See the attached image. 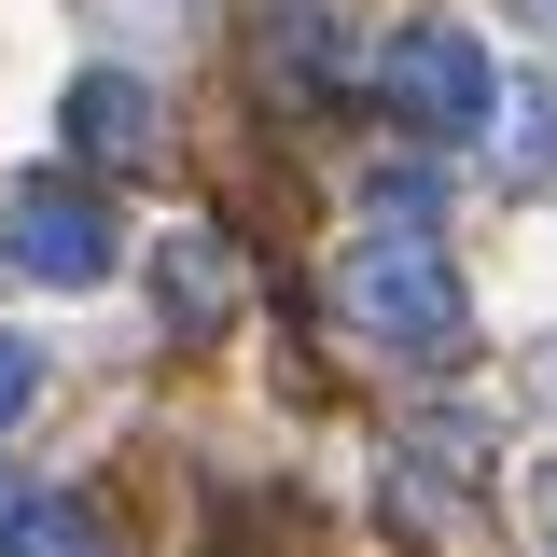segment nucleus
<instances>
[{
  "label": "nucleus",
  "instance_id": "39448f33",
  "mask_svg": "<svg viewBox=\"0 0 557 557\" xmlns=\"http://www.w3.org/2000/svg\"><path fill=\"white\" fill-rule=\"evenodd\" d=\"M153 307H168V335H223V321H237V251L182 223V237L153 251Z\"/></svg>",
  "mask_w": 557,
  "mask_h": 557
},
{
  "label": "nucleus",
  "instance_id": "f257e3e1",
  "mask_svg": "<svg viewBox=\"0 0 557 557\" xmlns=\"http://www.w3.org/2000/svg\"><path fill=\"white\" fill-rule=\"evenodd\" d=\"M335 293H348V335H376L391 362H460V335H474V293L432 237H348Z\"/></svg>",
  "mask_w": 557,
  "mask_h": 557
},
{
  "label": "nucleus",
  "instance_id": "9b49d317",
  "mask_svg": "<svg viewBox=\"0 0 557 557\" xmlns=\"http://www.w3.org/2000/svg\"><path fill=\"white\" fill-rule=\"evenodd\" d=\"M516 14H544V28H557V0H516Z\"/></svg>",
  "mask_w": 557,
  "mask_h": 557
},
{
  "label": "nucleus",
  "instance_id": "1a4fd4ad",
  "mask_svg": "<svg viewBox=\"0 0 557 557\" xmlns=\"http://www.w3.org/2000/svg\"><path fill=\"white\" fill-rule=\"evenodd\" d=\"M28 405H42V348H28V335H0V432H14Z\"/></svg>",
  "mask_w": 557,
  "mask_h": 557
},
{
  "label": "nucleus",
  "instance_id": "20e7f679",
  "mask_svg": "<svg viewBox=\"0 0 557 557\" xmlns=\"http://www.w3.org/2000/svg\"><path fill=\"white\" fill-rule=\"evenodd\" d=\"M70 139H84L98 168H153V153H168V112H153V84H126V70H84V84H70Z\"/></svg>",
  "mask_w": 557,
  "mask_h": 557
},
{
  "label": "nucleus",
  "instance_id": "0eeeda50",
  "mask_svg": "<svg viewBox=\"0 0 557 557\" xmlns=\"http://www.w3.org/2000/svg\"><path fill=\"white\" fill-rule=\"evenodd\" d=\"M0 557H112V544H98V516H84V502L42 487V502H0Z\"/></svg>",
  "mask_w": 557,
  "mask_h": 557
},
{
  "label": "nucleus",
  "instance_id": "7ed1b4c3",
  "mask_svg": "<svg viewBox=\"0 0 557 557\" xmlns=\"http://www.w3.org/2000/svg\"><path fill=\"white\" fill-rule=\"evenodd\" d=\"M0 251L28 278H57V293H84V278H112V209L84 182H14L0 196Z\"/></svg>",
  "mask_w": 557,
  "mask_h": 557
},
{
  "label": "nucleus",
  "instance_id": "9d476101",
  "mask_svg": "<svg viewBox=\"0 0 557 557\" xmlns=\"http://www.w3.org/2000/svg\"><path fill=\"white\" fill-rule=\"evenodd\" d=\"M530 516H544V544H557V460H544V487H530Z\"/></svg>",
  "mask_w": 557,
  "mask_h": 557
},
{
  "label": "nucleus",
  "instance_id": "423d86ee",
  "mask_svg": "<svg viewBox=\"0 0 557 557\" xmlns=\"http://www.w3.org/2000/svg\"><path fill=\"white\" fill-rule=\"evenodd\" d=\"M251 42H265V84H278V98H335V84H348V28L321 14V0H265Z\"/></svg>",
  "mask_w": 557,
  "mask_h": 557
},
{
  "label": "nucleus",
  "instance_id": "f03ea898",
  "mask_svg": "<svg viewBox=\"0 0 557 557\" xmlns=\"http://www.w3.org/2000/svg\"><path fill=\"white\" fill-rule=\"evenodd\" d=\"M376 98H391L418 139H474L487 112H502V84H487V42L460 28V14H418V28H391V57H376Z\"/></svg>",
  "mask_w": 557,
  "mask_h": 557
},
{
  "label": "nucleus",
  "instance_id": "6e6552de",
  "mask_svg": "<svg viewBox=\"0 0 557 557\" xmlns=\"http://www.w3.org/2000/svg\"><path fill=\"white\" fill-rule=\"evenodd\" d=\"M502 182H557V84L516 98V139H502Z\"/></svg>",
  "mask_w": 557,
  "mask_h": 557
}]
</instances>
